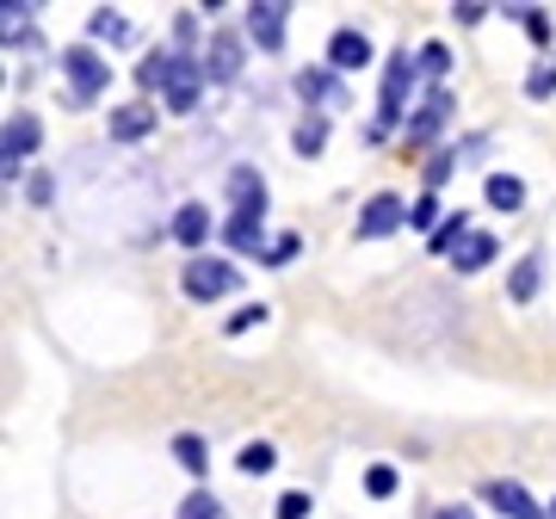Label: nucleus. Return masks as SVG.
<instances>
[{"label":"nucleus","instance_id":"nucleus-9","mask_svg":"<svg viewBox=\"0 0 556 519\" xmlns=\"http://www.w3.org/2000/svg\"><path fill=\"white\" fill-rule=\"evenodd\" d=\"M452 112H457L452 93H427V105L408 118V142H415V149H420V142H433L439 130H445V118H452Z\"/></svg>","mask_w":556,"mask_h":519},{"label":"nucleus","instance_id":"nucleus-35","mask_svg":"<svg viewBox=\"0 0 556 519\" xmlns=\"http://www.w3.org/2000/svg\"><path fill=\"white\" fill-rule=\"evenodd\" d=\"M0 13H7V38H13V31H20V25L31 20V13H38V7H31V0H7V7H0Z\"/></svg>","mask_w":556,"mask_h":519},{"label":"nucleus","instance_id":"nucleus-18","mask_svg":"<svg viewBox=\"0 0 556 519\" xmlns=\"http://www.w3.org/2000/svg\"><path fill=\"white\" fill-rule=\"evenodd\" d=\"M298 93H303V100H321V105H340V80L321 75V68H303V75H298Z\"/></svg>","mask_w":556,"mask_h":519},{"label":"nucleus","instance_id":"nucleus-37","mask_svg":"<svg viewBox=\"0 0 556 519\" xmlns=\"http://www.w3.org/2000/svg\"><path fill=\"white\" fill-rule=\"evenodd\" d=\"M254 321H266V309H260V303H254V309H241V316H229V334H248Z\"/></svg>","mask_w":556,"mask_h":519},{"label":"nucleus","instance_id":"nucleus-17","mask_svg":"<svg viewBox=\"0 0 556 519\" xmlns=\"http://www.w3.org/2000/svg\"><path fill=\"white\" fill-rule=\"evenodd\" d=\"M489 260H495V236H482V229H477V236H470L464 248H457V260H452V266H457V273H482Z\"/></svg>","mask_w":556,"mask_h":519},{"label":"nucleus","instance_id":"nucleus-19","mask_svg":"<svg viewBox=\"0 0 556 519\" xmlns=\"http://www.w3.org/2000/svg\"><path fill=\"white\" fill-rule=\"evenodd\" d=\"M223 236H229V248H236V254H260V217H229V229H223Z\"/></svg>","mask_w":556,"mask_h":519},{"label":"nucleus","instance_id":"nucleus-36","mask_svg":"<svg viewBox=\"0 0 556 519\" xmlns=\"http://www.w3.org/2000/svg\"><path fill=\"white\" fill-rule=\"evenodd\" d=\"M303 514H309V495H298V489L278 495V519H303Z\"/></svg>","mask_w":556,"mask_h":519},{"label":"nucleus","instance_id":"nucleus-4","mask_svg":"<svg viewBox=\"0 0 556 519\" xmlns=\"http://www.w3.org/2000/svg\"><path fill=\"white\" fill-rule=\"evenodd\" d=\"M236 291V266L229 260H186V298L192 303H217Z\"/></svg>","mask_w":556,"mask_h":519},{"label":"nucleus","instance_id":"nucleus-5","mask_svg":"<svg viewBox=\"0 0 556 519\" xmlns=\"http://www.w3.org/2000/svg\"><path fill=\"white\" fill-rule=\"evenodd\" d=\"M402 223H408V204L396 192H378V199L358 211V241H378V236H396Z\"/></svg>","mask_w":556,"mask_h":519},{"label":"nucleus","instance_id":"nucleus-27","mask_svg":"<svg viewBox=\"0 0 556 519\" xmlns=\"http://www.w3.org/2000/svg\"><path fill=\"white\" fill-rule=\"evenodd\" d=\"M365 495H396V470H390V464H371V470H365Z\"/></svg>","mask_w":556,"mask_h":519},{"label":"nucleus","instance_id":"nucleus-32","mask_svg":"<svg viewBox=\"0 0 556 519\" xmlns=\"http://www.w3.org/2000/svg\"><path fill=\"white\" fill-rule=\"evenodd\" d=\"M489 13H495V7H482V0H457V7H452V20H457V25H482Z\"/></svg>","mask_w":556,"mask_h":519},{"label":"nucleus","instance_id":"nucleus-31","mask_svg":"<svg viewBox=\"0 0 556 519\" xmlns=\"http://www.w3.org/2000/svg\"><path fill=\"white\" fill-rule=\"evenodd\" d=\"M445 68H452V56H445V43H420V75H445Z\"/></svg>","mask_w":556,"mask_h":519},{"label":"nucleus","instance_id":"nucleus-22","mask_svg":"<svg viewBox=\"0 0 556 519\" xmlns=\"http://www.w3.org/2000/svg\"><path fill=\"white\" fill-rule=\"evenodd\" d=\"M291 142H298V155H321L328 149V118H303Z\"/></svg>","mask_w":556,"mask_h":519},{"label":"nucleus","instance_id":"nucleus-38","mask_svg":"<svg viewBox=\"0 0 556 519\" xmlns=\"http://www.w3.org/2000/svg\"><path fill=\"white\" fill-rule=\"evenodd\" d=\"M439 519H477L470 507H439Z\"/></svg>","mask_w":556,"mask_h":519},{"label":"nucleus","instance_id":"nucleus-16","mask_svg":"<svg viewBox=\"0 0 556 519\" xmlns=\"http://www.w3.org/2000/svg\"><path fill=\"white\" fill-rule=\"evenodd\" d=\"M538 279H544V266H538V254H526L514 266V279H507V298L514 303H532L538 298Z\"/></svg>","mask_w":556,"mask_h":519},{"label":"nucleus","instance_id":"nucleus-15","mask_svg":"<svg viewBox=\"0 0 556 519\" xmlns=\"http://www.w3.org/2000/svg\"><path fill=\"white\" fill-rule=\"evenodd\" d=\"M482 199L495 204V211H519V204H526V186H519L514 174H489V186H482Z\"/></svg>","mask_w":556,"mask_h":519},{"label":"nucleus","instance_id":"nucleus-25","mask_svg":"<svg viewBox=\"0 0 556 519\" xmlns=\"http://www.w3.org/2000/svg\"><path fill=\"white\" fill-rule=\"evenodd\" d=\"M433 223H439V192H420L408 204V229H433Z\"/></svg>","mask_w":556,"mask_h":519},{"label":"nucleus","instance_id":"nucleus-29","mask_svg":"<svg viewBox=\"0 0 556 519\" xmlns=\"http://www.w3.org/2000/svg\"><path fill=\"white\" fill-rule=\"evenodd\" d=\"M526 93H532V100H551L556 93V62H538L532 80H526Z\"/></svg>","mask_w":556,"mask_h":519},{"label":"nucleus","instance_id":"nucleus-2","mask_svg":"<svg viewBox=\"0 0 556 519\" xmlns=\"http://www.w3.org/2000/svg\"><path fill=\"white\" fill-rule=\"evenodd\" d=\"M204 62L199 56H186V50H174V68H167V87H161V100H167V112H192L204 93Z\"/></svg>","mask_w":556,"mask_h":519},{"label":"nucleus","instance_id":"nucleus-30","mask_svg":"<svg viewBox=\"0 0 556 519\" xmlns=\"http://www.w3.org/2000/svg\"><path fill=\"white\" fill-rule=\"evenodd\" d=\"M179 519H223V514H217V501H211V495L199 489V495H186V501H179Z\"/></svg>","mask_w":556,"mask_h":519},{"label":"nucleus","instance_id":"nucleus-21","mask_svg":"<svg viewBox=\"0 0 556 519\" xmlns=\"http://www.w3.org/2000/svg\"><path fill=\"white\" fill-rule=\"evenodd\" d=\"M174 458L186 464L192 477H204V470H211V458H204V440H199V433H179V440H174Z\"/></svg>","mask_w":556,"mask_h":519},{"label":"nucleus","instance_id":"nucleus-26","mask_svg":"<svg viewBox=\"0 0 556 519\" xmlns=\"http://www.w3.org/2000/svg\"><path fill=\"white\" fill-rule=\"evenodd\" d=\"M167 68H174V50H167V56L155 50V56H149V62L137 68V80H142V87H167Z\"/></svg>","mask_w":556,"mask_h":519},{"label":"nucleus","instance_id":"nucleus-34","mask_svg":"<svg viewBox=\"0 0 556 519\" xmlns=\"http://www.w3.org/2000/svg\"><path fill=\"white\" fill-rule=\"evenodd\" d=\"M452 167H457V155H439V161H427V192H439V186L452 180Z\"/></svg>","mask_w":556,"mask_h":519},{"label":"nucleus","instance_id":"nucleus-14","mask_svg":"<svg viewBox=\"0 0 556 519\" xmlns=\"http://www.w3.org/2000/svg\"><path fill=\"white\" fill-rule=\"evenodd\" d=\"M204 236H211V211H204V204H179L174 241H179V248H204Z\"/></svg>","mask_w":556,"mask_h":519},{"label":"nucleus","instance_id":"nucleus-12","mask_svg":"<svg viewBox=\"0 0 556 519\" xmlns=\"http://www.w3.org/2000/svg\"><path fill=\"white\" fill-rule=\"evenodd\" d=\"M489 507H501L507 519H544V507H538L519 482H489Z\"/></svg>","mask_w":556,"mask_h":519},{"label":"nucleus","instance_id":"nucleus-3","mask_svg":"<svg viewBox=\"0 0 556 519\" xmlns=\"http://www.w3.org/2000/svg\"><path fill=\"white\" fill-rule=\"evenodd\" d=\"M62 68H68V80H75V100H100L105 80H112V62H100V50H87V43H75V50H62Z\"/></svg>","mask_w":556,"mask_h":519},{"label":"nucleus","instance_id":"nucleus-1","mask_svg":"<svg viewBox=\"0 0 556 519\" xmlns=\"http://www.w3.org/2000/svg\"><path fill=\"white\" fill-rule=\"evenodd\" d=\"M415 68L420 62H408V50H402L390 68H383V105H378V124H371V137H390L402 118V100H408V87H415Z\"/></svg>","mask_w":556,"mask_h":519},{"label":"nucleus","instance_id":"nucleus-8","mask_svg":"<svg viewBox=\"0 0 556 519\" xmlns=\"http://www.w3.org/2000/svg\"><path fill=\"white\" fill-rule=\"evenodd\" d=\"M365 62H371V38H365V31L346 25V31L328 38V68H334V75H353V68H365Z\"/></svg>","mask_w":556,"mask_h":519},{"label":"nucleus","instance_id":"nucleus-7","mask_svg":"<svg viewBox=\"0 0 556 519\" xmlns=\"http://www.w3.org/2000/svg\"><path fill=\"white\" fill-rule=\"evenodd\" d=\"M285 13H291L285 0H254V7H248V31H254L260 50H278V43H285Z\"/></svg>","mask_w":556,"mask_h":519},{"label":"nucleus","instance_id":"nucleus-23","mask_svg":"<svg viewBox=\"0 0 556 519\" xmlns=\"http://www.w3.org/2000/svg\"><path fill=\"white\" fill-rule=\"evenodd\" d=\"M278 464V452L266 440H254V445H241V470H248V477H266V470H273Z\"/></svg>","mask_w":556,"mask_h":519},{"label":"nucleus","instance_id":"nucleus-28","mask_svg":"<svg viewBox=\"0 0 556 519\" xmlns=\"http://www.w3.org/2000/svg\"><path fill=\"white\" fill-rule=\"evenodd\" d=\"M507 13H514V20H519V25H526V31H532V38H538V43L551 38V20H544V7H507Z\"/></svg>","mask_w":556,"mask_h":519},{"label":"nucleus","instance_id":"nucleus-6","mask_svg":"<svg viewBox=\"0 0 556 519\" xmlns=\"http://www.w3.org/2000/svg\"><path fill=\"white\" fill-rule=\"evenodd\" d=\"M38 118L31 112H13V124H7V137H0V161H7V180L20 174L25 161H31V149H38Z\"/></svg>","mask_w":556,"mask_h":519},{"label":"nucleus","instance_id":"nucleus-24","mask_svg":"<svg viewBox=\"0 0 556 519\" xmlns=\"http://www.w3.org/2000/svg\"><path fill=\"white\" fill-rule=\"evenodd\" d=\"M93 38H100V43H124V38H130V25H124L112 7H100V13H93Z\"/></svg>","mask_w":556,"mask_h":519},{"label":"nucleus","instance_id":"nucleus-39","mask_svg":"<svg viewBox=\"0 0 556 519\" xmlns=\"http://www.w3.org/2000/svg\"><path fill=\"white\" fill-rule=\"evenodd\" d=\"M551 514H556V507H551Z\"/></svg>","mask_w":556,"mask_h":519},{"label":"nucleus","instance_id":"nucleus-10","mask_svg":"<svg viewBox=\"0 0 556 519\" xmlns=\"http://www.w3.org/2000/svg\"><path fill=\"white\" fill-rule=\"evenodd\" d=\"M229 204H236V217H260L266 211V180H260L254 167H236L229 174Z\"/></svg>","mask_w":556,"mask_h":519},{"label":"nucleus","instance_id":"nucleus-13","mask_svg":"<svg viewBox=\"0 0 556 519\" xmlns=\"http://www.w3.org/2000/svg\"><path fill=\"white\" fill-rule=\"evenodd\" d=\"M149 130H155V112L149 105H118L112 112V142H142Z\"/></svg>","mask_w":556,"mask_h":519},{"label":"nucleus","instance_id":"nucleus-33","mask_svg":"<svg viewBox=\"0 0 556 519\" xmlns=\"http://www.w3.org/2000/svg\"><path fill=\"white\" fill-rule=\"evenodd\" d=\"M291 260H298V236H278L266 248V266H291Z\"/></svg>","mask_w":556,"mask_h":519},{"label":"nucleus","instance_id":"nucleus-20","mask_svg":"<svg viewBox=\"0 0 556 519\" xmlns=\"http://www.w3.org/2000/svg\"><path fill=\"white\" fill-rule=\"evenodd\" d=\"M477 236V229H470V223L464 217H452V223H439L433 229V254H457V248H464V241Z\"/></svg>","mask_w":556,"mask_h":519},{"label":"nucleus","instance_id":"nucleus-11","mask_svg":"<svg viewBox=\"0 0 556 519\" xmlns=\"http://www.w3.org/2000/svg\"><path fill=\"white\" fill-rule=\"evenodd\" d=\"M204 75L211 80H236L241 75V38L236 31H217V38H211V50H204Z\"/></svg>","mask_w":556,"mask_h":519}]
</instances>
